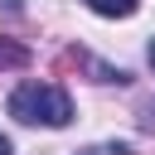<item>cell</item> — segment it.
<instances>
[{
	"mask_svg": "<svg viewBox=\"0 0 155 155\" xmlns=\"http://www.w3.org/2000/svg\"><path fill=\"white\" fill-rule=\"evenodd\" d=\"M145 58H150V68H155V39H150V48H145Z\"/></svg>",
	"mask_w": 155,
	"mask_h": 155,
	"instance_id": "277c9868",
	"label": "cell"
},
{
	"mask_svg": "<svg viewBox=\"0 0 155 155\" xmlns=\"http://www.w3.org/2000/svg\"><path fill=\"white\" fill-rule=\"evenodd\" d=\"M24 63H29V48L15 39H0V68H24Z\"/></svg>",
	"mask_w": 155,
	"mask_h": 155,
	"instance_id": "3957f363",
	"label": "cell"
},
{
	"mask_svg": "<svg viewBox=\"0 0 155 155\" xmlns=\"http://www.w3.org/2000/svg\"><path fill=\"white\" fill-rule=\"evenodd\" d=\"M10 116L24 121V126H39V121L44 126H68L73 121V102L53 82H19L10 92Z\"/></svg>",
	"mask_w": 155,
	"mask_h": 155,
	"instance_id": "6da1fadb",
	"label": "cell"
},
{
	"mask_svg": "<svg viewBox=\"0 0 155 155\" xmlns=\"http://www.w3.org/2000/svg\"><path fill=\"white\" fill-rule=\"evenodd\" d=\"M0 155H10V140H5V136H0Z\"/></svg>",
	"mask_w": 155,
	"mask_h": 155,
	"instance_id": "5b68a950",
	"label": "cell"
},
{
	"mask_svg": "<svg viewBox=\"0 0 155 155\" xmlns=\"http://www.w3.org/2000/svg\"><path fill=\"white\" fill-rule=\"evenodd\" d=\"M97 15H107V19H131L136 10H140V0H87Z\"/></svg>",
	"mask_w": 155,
	"mask_h": 155,
	"instance_id": "7a4b0ae2",
	"label": "cell"
}]
</instances>
